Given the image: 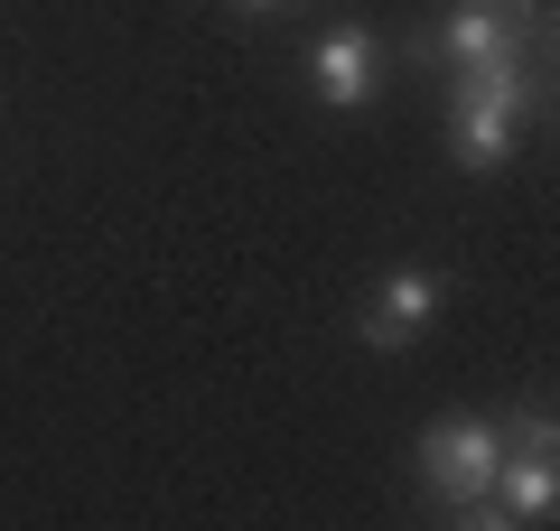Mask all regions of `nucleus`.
Here are the masks:
<instances>
[{
    "label": "nucleus",
    "mask_w": 560,
    "mask_h": 531,
    "mask_svg": "<svg viewBox=\"0 0 560 531\" xmlns=\"http://www.w3.org/2000/svg\"><path fill=\"white\" fill-rule=\"evenodd\" d=\"M541 57H551V47L458 66V84H448V158H458L467 177H495L504 158H514L523 121H533V103H541Z\"/></svg>",
    "instance_id": "nucleus-1"
},
{
    "label": "nucleus",
    "mask_w": 560,
    "mask_h": 531,
    "mask_svg": "<svg viewBox=\"0 0 560 531\" xmlns=\"http://www.w3.org/2000/svg\"><path fill=\"white\" fill-rule=\"evenodd\" d=\"M523 47H551V10L541 0H448V20L420 28L411 57L486 66V57H523Z\"/></svg>",
    "instance_id": "nucleus-2"
},
{
    "label": "nucleus",
    "mask_w": 560,
    "mask_h": 531,
    "mask_svg": "<svg viewBox=\"0 0 560 531\" xmlns=\"http://www.w3.org/2000/svg\"><path fill=\"white\" fill-rule=\"evenodd\" d=\"M495 457H504V429L495 420H430L420 429V475H430V504L458 512V522H486V485H495Z\"/></svg>",
    "instance_id": "nucleus-3"
},
{
    "label": "nucleus",
    "mask_w": 560,
    "mask_h": 531,
    "mask_svg": "<svg viewBox=\"0 0 560 531\" xmlns=\"http://www.w3.org/2000/svg\"><path fill=\"white\" fill-rule=\"evenodd\" d=\"M374 75H383V38L364 20L327 28V38L308 47V84H318V103H337V113H364V103H374Z\"/></svg>",
    "instance_id": "nucleus-4"
},
{
    "label": "nucleus",
    "mask_w": 560,
    "mask_h": 531,
    "mask_svg": "<svg viewBox=\"0 0 560 531\" xmlns=\"http://www.w3.org/2000/svg\"><path fill=\"white\" fill-rule=\"evenodd\" d=\"M430 317H440V280H430V271H393L374 298H364L355 345H364V354H401V345H420Z\"/></svg>",
    "instance_id": "nucleus-5"
},
{
    "label": "nucleus",
    "mask_w": 560,
    "mask_h": 531,
    "mask_svg": "<svg viewBox=\"0 0 560 531\" xmlns=\"http://www.w3.org/2000/svg\"><path fill=\"white\" fill-rule=\"evenodd\" d=\"M551 504H560L551 448H504L495 485H486V522H551Z\"/></svg>",
    "instance_id": "nucleus-6"
},
{
    "label": "nucleus",
    "mask_w": 560,
    "mask_h": 531,
    "mask_svg": "<svg viewBox=\"0 0 560 531\" xmlns=\"http://www.w3.org/2000/svg\"><path fill=\"white\" fill-rule=\"evenodd\" d=\"M243 10H280V0H243Z\"/></svg>",
    "instance_id": "nucleus-7"
}]
</instances>
